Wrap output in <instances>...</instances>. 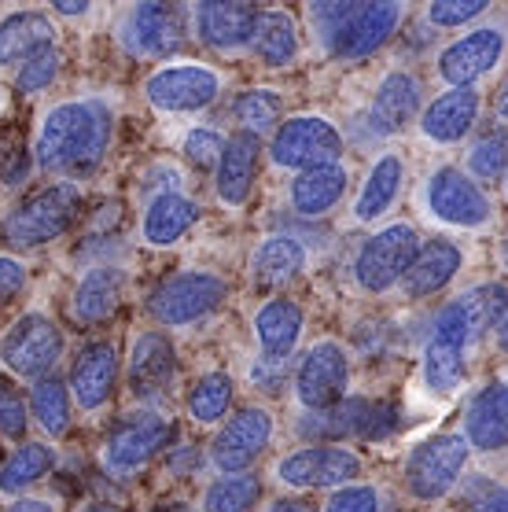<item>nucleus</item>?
<instances>
[{"label":"nucleus","mask_w":508,"mask_h":512,"mask_svg":"<svg viewBox=\"0 0 508 512\" xmlns=\"http://www.w3.org/2000/svg\"><path fill=\"white\" fill-rule=\"evenodd\" d=\"M461 269H464L461 244H453V240L420 244L413 266L405 269V277H402V295L405 299H428V295L446 288Z\"/></svg>","instance_id":"nucleus-26"},{"label":"nucleus","mask_w":508,"mask_h":512,"mask_svg":"<svg viewBox=\"0 0 508 512\" xmlns=\"http://www.w3.org/2000/svg\"><path fill=\"white\" fill-rule=\"evenodd\" d=\"M81 512H118L115 505H89V509H81Z\"/></svg>","instance_id":"nucleus-55"},{"label":"nucleus","mask_w":508,"mask_h":512,"mask_svg":"<svg viewBox=\"0 0 508 512\" xmlns=\"http://www.w3.org/2000/svg\"><path fill=\"white\" fill-rule=\"evenodd\" d=\"M365 465L350 446H302L277 461V479L291 490H339L358 483Z\"/></svg>","instance_id":"nucleus-14"},{"label":"nucleus","mask_w":508,"mask_h":512,"mask_svg":"<svg viewBox=\"0 0 508 512\" xmlns=\"http://www.w3.org/2000/svg\"><path fill=\"white\" fill-rule=\"evenodd\" d=\"M416 251H420V236L409 222H391L376 229V233L361 244L354 258V280L365 295H383L394 284H402L405 269L413 266Z\"/></svg>","instance_id":"nucleus-9"},{"label":"nucleus","mask_w":508,"mask_h":512,"mask_svg":"<svg viewBox=\"0 0 508 512\" xmlns=\"http://www.w3.org/2000/svg\"><path fill=\"white\" fill-rule=\"evenodd\" d=\"M347 188H350V174L343 163L302 170L291 181V210L302 214V218H324L328 210H335L343 203Z\"/></svg>","instance_id":"nucleus-31"},{"label":"nucleus","mask_w":508,"mask_h":512,"mask_svg":"<svg viewBox=\"0 0 508 512\" xmlns=\"http://www.w3.org/2000/svg\"><path fill=\"white\" fill-rule=\"evenodd\" d=\"M461 435L472 450L483 454L508 450V380H494L468 398Z\"/></svg>","instance_id":"nucleus-22"},{"label":"nucleus","mask_w":508,"mask_h":512,"mask_svg":"<svg viewBox=\"0 0 508 512\" xmlns=\"http://www.w3.org/2000/svg\"><path fill=\"white\" fill-rule=\"evenodd\" d=\"M232 409V376L229 373H207L192 387L188 395V417L196 424H218Z\"/></svg>","instance_id":"nucleus-40"},{"label":"nucleus","mask_w":508,"mask_h":512,"mask_svg":"<svg viewBox=\"0 0 508 512\" xmlns=\"http://www.w3.org/2000/svg\"><path fill=\"white\" fill-rule=\"evenodd\" d=\"M475 512H508V487H490L475 501Z\"/></svg>","instance_id":"nucleus-49"},{"label":"nucleus","mask_w":508,"mask_h":512,"mask_svg":"<svg viewBox=\"0 0 508 512\" xmlns=\"http://www.w3.org/2000/svg\"><path fill=\"white\" fill-rule=\"evenodd\" d=\"M126 284L129 277L122 266H111V262L93 266L78 280L74 295H70V314H74V321L78 325H100V321H107L122 306V299H126Z\"/></svg>","instance_id":"nucleus-24"},{"label":"nucleus","mask_w":508,"mask_h":512,"mask_svg":"<svg viewBox=\"0 0 508 512\" xmlns=\"http://www.w3.org/2000/svg\"><path fill=\"white\" fill-rule=\"evenodd\" d=\"M225 295H229V284L218 273L188 269V273L162 280L159 288L151 291L148 314L166 328H188L214 314L225 303Z\"/></svg>","instance_id":"nucleus-7"},{"label":"nucleus","mask_w":508,"mask_h":512,"mask_svg":"<svg viewBox=\"0 0 508 512\" xmlns=\"http://www.w3.org/2000/svg\"><path fill=\"white\" fill-rule=\"evenodd\" d=\"M391 428H394L391 406L372 402V398H350V395L339 406L321 409V413H302L299 420V435L306 443H335V446H343V439L376 443V439H387Z\"/></svg>","instance_id":"nucleus-10"},{"label":"nucleus","mask_w":508,"mask_h":512,"mask_svg":"<svg viewBox=\"0 0 508 512\" xmlns=\"http://www.w3.org/2000/svg\"><path fill=\"white\" fill-rule=\"evenodd\" d=\"M56 45V23L48 19V12H12L0 23V67L23 63L41 48Z\"/></svg>","instance_id":"nucleus-33"},{"label":"nucleus","mask_w":508,"mask_h":512,"mask_svg":"<svg viewBox=\"0 0 508 512\" xmlns=\"http://www.w3.org/2000/svg\"><path fill=\"white\" fill-rule=\"evenodd\" d=\"M174 435V420L159 409H133L111 428L104 443V465L111 476H137L166 450Z\"/></svg>","instance_id":"nucleus-8"},{"label":"nucleus","mask_w":508,"mask_h":512,"mask_svg":"<svg viewBox=\"0 0 508 512\" xmlns=\"http://www.w3.org/2000/svg\"><path fill=\"white\" fill-rule=\"evenodd\" d=\"M483 336L479 317L472 314V306L464 295L450 299L442 306L435 321H431V336L424 343V387L431 395H453L464 384V369H468V347Z\"/></svg>","instance_id":"nucleus-2"},{"label":"nucleus","mask_w":508,"mask_h":512,"mask_svg":"<svg viewBox=\"0 0 508 512\" xmlns=\"http://www.w3.org/2000/svg\"><path fill=\"white\" fill-rule=\"evenodd\" d=\"M26 420H30V406H26L23 395L0 376V435H4V439H23Z\"/></svg>","instance_id":"nucleus-45"},{"label":"nucleus","mask_w":508,"mask_h":512,"mask_svg":"<svg viewBox=\"0 0 508 512\" xmlns=\"http://www.w3.org/2000/svg\"><path fill=\"white\" fill-rule=\"evenodd\" d=\"M288 380V361H273V358H258L251 365V384L262 387V391H280V384Z\"/></svg>","instance_id":"nucleus-48"},{"label":"nucleus","mask_w":508,"mask_h":512,"mask_svg":"<svg viewBox=\"0 0 508 512\" xmlns=\"http://www.w3.org/2000/svg\"><path fill=\"white\" fill-rule=\"evenodd\" d=\"M8 512H59V509H56V501H48V498H19Z\"/></svg>","instance_id":"nucleus-50"},{"label":"nucleus","mask_w":508,"mask_h":512,"mask_svg":"<svg viewBox=\"0 0 508 512\" xmlns=\"http://www.w3.org/2000/svg\"><path fill=\"white\" fill-rule=\"evenodd\" d=\"M494 118L501 122V126H508V82L501 85L494 96Z\"/></svg>","instance_id":"nucleus-52"},{"label":"nucleus","mask_w":508,"mask_h":512,"mask_svg":"<svg viewBox=\"0 0 508 512\" xmlns=\"http://www.w3.org/2000/svg\"><path fill=\"white\" fill-rule=\"evenodd\" d=\"M266 512H313V505L302 498H277V501H269Z\"/></svg>","instance_id":"nucleus-51"},{"label":"nucleus","mask_w":508,"mask_h":512,"mask_svg":"<svg viewBox=\"0 0 508 512\" xmlns=\"http://www.w3.org/2000/svg\"><path fill=\"white\" fill-rule=\"evenodd\" d=\"M424 111V89L409 70H391L372 96L369 122L376 126V133H398L402 126H409L413 118H420Z\"/></svg>","instance_id":"nucleus-25"},{"label":"nucleus","mask_w":508,"mask_h":512,"mask_svg":"<svg viewBox=\"0 0 508 512\" xmlns=\"http://www.w3.org/2000/svg\"><path fill=\"white\" fill-rule=\"evenodd\" d=\"M199 222V203L185 192H162L151 196L140 218V236L148 247H174L177 240H185L188 229Z\"/></svg>","instance_id":"nucleus-30"},{"label":"nucleus","mask_w":508,"mask_h":512,"mask_svg":"<svg viewBox=\"0 0 508 512\" xmlns=\"http://www.w3.org/2000/svg\"><path fill=\"white\" fill-rule=\"evenodd\" d=\"M26 262L12 255H0V303H12L15 295L26 288Z\"/></svg>","instance_id":"nucleus-47"},{"label":"nucleus","mask_w":508,"mask_h":512,"mask_svg":"<svg viewBox=\"0 0 508 512\" xmlns=\"http://www.w3.org/2000/svg\"><path fill=\"white\" fill-rule=\"evenodd\" d=\"M479 111H483V96L475 93V89H450V93L435 96L420 111L416 126H420V137L424 140L442 144V148H453V144H461L475 129Z\"/></svg>","instance_id":"nucleus-21"},{"label":"nucleus","mask_w":508,"mask_h":512,"mask_svg":"<svg viewBox=\"0 0 508 512\" xmlns=\"http://www.w3.org/2000/svg\"><path fill=\"white\" fill-rule=\"evenodd\" d=\"M405 188V159L398 152H383L376 163L369 166V174L361 181V192L354 199V222L372 225L380 222L383 214H391Z\"/></svg>","instance_id":"nucleus-29"},{"label":"nucleus","mask_w":508,"mask_h":512,"mask_svg":"<svg viewBox=\"0 0 508 512\" xmlns=\"http://www.w3.org/2000/svg\"><path fill=\"white\" fill-rule=\"evenodd\" d=\"M258 152L262 144L254 133H232L225 140V152H221L218 177H214V192L225 207H243L251 199L254 177H258Z\"/></svg>","instance_id":"nucleus-27"},{"label":"nucleus","mask_w":508,"mask_h":512,"mask_svg":"<svg viewBox=\"0 0 508 512\" xmlns=\"http://www.w3.org/2000/svg\"><path fill=\"white\" fill-rule=\"evenodd\" d=\"M269 159L280 170H313L343 159V133L324 115H295L280 122L273 140H269Z\"/></svg>","instance_id":"nucleus-11"},{"label":"nucleus","mask_w":508,"mask_h":512,"mask_svg":"<svg viewBox=\"0 0 508 512\" xmlns=\"http://www.w3.org/2000/svg\"><path fill=\"white\" fill-rule=\"evenodd\" d=\"M166 512H181V509H166Z\"/></svg>","instance_id":"nucleus-57"},{"label":"nucleus","mask_w":508,"mask_h":512,"mask_svg":"<svg viewBox=\"0 0 508 512\" xmlns=\"http://www.w3.org/2000/svg\"><path fill=\"white\" fill-rule=\"evenodd\" d=\"M405 8L402 0H380V4H361L354 19L343 26V34L335 37L332 56L347 59V63H358V59H369L372 52H380L387 41H391L398 30H402Z\"/></svg>","instance_id":"nucleus-18"},{"label":"nucleus","mask_w":508,"mask_h":512,"mask_svg":"<svg viewBox=\"0 0 508 512\" xmlns=\"http://www.w3.org/2000/svg\"><path fill=\"white\" fill-rule=\"evenodd\" d=\"M505 52H508L505 26L483 23L442 48L435 70H439V78L450 89H472L475 82H483V78L494 74L497 63L505 59Z\"/></svg>","instance_id":"nucleus-15"},{"label":"nucleus","mask_w":508,"mask_h":512,"mask_svg":"<svg viewBox=\"0 0 508 512\" xmlns=\"http://www.w3.org/2000/svg\"><path fill=\"white\" fill-rule=\"evenodd\" d=\"M472 446L461 431H442L431 435L405 457V490L416 501H442L450 498L457 483L464 479Z\"/></svg>","instance_id":"nucleus-5"},{"label":"nucleus","mask_w":508,"mask_h":512,"mask_svg":"<svg viewBox=\"0 0 508 512\" xmlns=\"http://www.w3.org/2000/svg\"><path fill=\"white\" fill-rule=\"evenodd\" d=\"M254 56L266 67H291L302 56V37L299 26L288 12L280 8H266L258 12V26H254Z\"/></svg>","instance_id":"nucleus-34"},{"label":"nucleus","mask_w":508,"mask_h":512,"mask_svg":"<svg viewBox=\"0 0 508 512\" xmlns=\"http://www.w3.org/2000/svg\"><path fill=\"white\" fill-rule=\"evenodd\" d=\"M196 34L199 41L218 52V56H236L254 45V26H258V8L240 4V0H203L196 4Z\"/></svg>","instance_id":"nucleus-19"},{"label":"nucleus","mask_w":508,"mask_h":512,"mask_svg":"<svg viewBox=\"0 0 508 512\" xmlns=\"http://www.w3.org/2000/svg\"><path fill=\"white\" fill-rule=\"evenodd\" d=\"M273 413L262 406H247L236 417L225 420V428L210 439L207 461L214 465V472L221 476H236L266 454V446L273 443Z\"/></svg>","instance_id":"nucleus-16"},{"label":"nucleus","mask_w":508,"mask_h":512,"mask_svg":"<svg viewBox=\"0 0 508 512\" xmlns=\"http://www.w3.org/2000/svg\"><path fill=\"white\" fill-rule=\"evenodd\" d=\"M118 384V350L111 343H89L70 369V398L81 413H96L107 406Z\"/></svg>","instance_id":"nucleus-23"},{"label":"nucleus","mask_w":508,"mask_h":512,"mask_svg":"<svg viewBox=\"0 0 508 512\" xmlns=\"http://www.w3.org/2000/svg\"><path fill=\"white\" fill-rule=\"evenodd\" d=\"M177 380V354L174 343L162 332H140L129 347V387L140 402L162 398Z\"/></svg>","instance_id":"nucleus-20"},{"label":"nucleus","mask_w":508,"mask_h":512,"mask_svg":"<svg viewBox=\"0 0 508 512\" xmlns=\"http://www.w3.org/2000/svg\"><path fill=\"white\" fill-rule=\"evenodd\" d=\"M321 512H383V494L372 483H347L332 490V498L324 501Z\"/></svg>","instance_id":"nucleus-44"},{"label":"nucleus","mask_w":508,"mask_h":512,"mask_svg":"<svg viewBox=\"0 0 508 512\" xmlns=\"http://www.w3.org/2000/svg\"><path fill=\"white\" fill-rule=\"evenodd\" d=\"M424 210L446 229L483 233L494 225V203L483 185H475L461 166H435L424 181Z\"/></svg>","instance_id":"nucleus-4"},{"label":"nucleus","mask_w":508,"mask_h":512,"mask_svg":"<svg viewBox=\"0 0 508 512\" xmlns=\"http://www.w3.org/2000/svg\"><path fill=\"white\" fill-rule=\"evenodd\" d=\"M306 258V244H299L291 233L266 236L251 255V280L258 288H284L306 269Z\"/></svg>","instance_id":"nucleus-32"},{"label":"nucleus","mask_w":508,"mask_h":512,"mask_svg":"<svg viewBox=\"0 0 508 512\" xmlns=\"http://www.w3.org/2000/svg\"><path fill=\"white\" fill-rule=\"evenodd\" d=\"M494 343H497V350H501V354H508V314L501 317V325L494 328Z\"/></svg>","instance_id":"nucleus-53"},{"label":"nucleus","mask_w":508,"mask_h":512,"mask_svg":"<svg viewBox=\"0 0 508 512\" xmlns=\"http://www.w3.org/2000/svg\"><path fill=\"white\" fill-rule=\"evenodd\" d=\"M59 63H63V56H59L56 45H48V48H41V52H34L30 59H23V63H19V74H15L19 93L34 96V93H41V89H48V85L56 82Z\"/></svg>","instance_id":"nucleus-42"},{"label":"nucleus","mask_w":508,"mask_h":512,"mask_svg":"<svg viewBox=\"0 0 508 512\" xmlns=\"http://www.w3.org/2000/svg\"><path fill=\"white\" fill-rule=\"evenodd\" d=\"M361 4H354V0H313L310 8H306V15H310V26H313V37L321 41L328 52H332L335 37L343 34V26L354 19V12H358Z\"/></svg>","instance_id":"nucleus-41"},{"label":"nucleus","mask_w":508,"mask_h":512,"mask_svg":"<svg viewBox=\"0 0 508 512\" xmlns=\"http://www.w3.org/2000/svg\"><path fill=\"white\" fill-rule=\"evenodd\" d=\"M52 12L56 15H85L89 12V4H63V0H56V4H52Z\"/></svg>","instance_id":"nucleus-54"},{"label":"nucleus","mask_w":508,"mask_h":512,"mask_svg":"<svg viewBox=\"0 0 508 512\" xmlns=\"http://www.w3.org/2000/svg\"><path fill=\"white\" fill-rule=\"evenodd\" d=\"M70 402H74L70 387L59 376H45V380H34L26 406H30L37 428L45 431L48 439H63L70 431V420H74V406Z\"/></svg>","instance_id":"nucleus-35"},{"label":"nucleus","mask_w":508,"mask_h":512,"mask_svg":"<svg viewBox=\"0 0 508 512\" xmlns=\"http://www.w3.org/2000/svg\"><path fill=\"white\" fill-rule=\"evenodd\" d=\"M52 468H56V454H52V446H45V443L19 446V450L0 465V494L19 498L23 490H30L34 483H41Z\"/></svg>","instance_id":"nucleus-36"},{"label":"nucleus","mask_w":508,"mask_h":512,"mask_svg":"<svg viewBox=\"0 0 508 512\" xmlns=\"http://www.w3.org/2000/svg\"><path fill=\"white\" fill-rule=\"evenodd\" d=\"M302 328H306V314L295 299H269V303L258 306L254 314V336H258V347H262V358L273 361H288L295 354L302 339Z\"/></svg>","instance_id":"nucleus-28"},{"label":"nucleus","mask_w":508,"mask_h":512,"mask_svg":"<svg viewBox=\"0 0 508 512\" xmlns=\"http://www.w3.org/2000/svg\"><path fill=\"white\" fill-rule=\"evenodd\" d=\"M115 115L104 100H67L56 104L41 122L34 159L45 174H56L70 185L93 177L111 152Z\"/></svg>","instance_id":"nucleus-1"},{"label":"nucleus","mask_w":508,"mask_h":512,"mask_svg":"<svg viewBox=\"0 0 508 512\" xmlns=\"http://www.w3.org/2000/svg\"><path fill=\"white\" fill-rule=\"evenodd\" d=\"M501 262H505V269H508V236H505V244H501Z\"/></svg>","instance_id":"nucleus-56"},{"label":"nucleus","mask_w":508,"mask_h":512,"mask_svg":"<svg viewBox=\"0 0 508 512\" xmlns=\"http://www.w3.org/2000/svg\"><path fill=\"white\" fill-rule=\"evenodd\" d=\"M144 96L159 115H199L221 96V74L207 63H166L144 82Z\"/></svg>","instance_id":"nucleus-12"},{"label":"nucleus","mask_w":508,"mask_h":512,"mask_svg":"<svg viewBox=\"0 0 508 512\" xmlns=\"http://www.w3.org/2000/svg\"><path fill=\"white\" fill-rule=\"evenodd\" d=\"M185 155H188V163L196 166V170H218L221 163V152H225V140H221L218 129H192L185 137Z\"/></svg>","instance_id":"nucleus-46"},{"label":"nucleus","mask_w":508,"mask_h":512,"mask_svg":"<svg viewBox=\"0 0 508 512\" xmlns=\"http://www.w3.org/2000/svg\"><path fill=\"white\" fill-rule=\"evenodd\" d=\"M262 494V483L251 472H236V476H218L203 490L199 509L203 512H247Z\"/></svg>","instance_id":"nucleus-38"},{"label":"nucleus","mask_w":508,"mask_h":512,"mask_svg":"<svg viewBox=\"0 0 508 512\" xmlns=\"http://www.w3.org/2000/svg\"><path fill=\"white\" fill-rule=\"evenodd\" d=\"M490 12L486 0H435L424 8L431 26H442V30H457V26H468L475 19H483Z\"/></svg>","instance_id":"nucleus-43"},{"label":"nucleus","mask_w":508,"mask_h":512,"mask_svg":"<svg viewBox=\"0 0 508 512\" xmlns=\"http://www.w3.org/2000/svg\"><path fill=\"white\" fill-rule=\"evenodd\" d=\"M81 214V185L70 181H52V185L37 188L23 203L8 210V218L0 225V233L12 247H41L70 233V225Z\"/></svg>","instance_id":"nucleus-3"},{"label":"nucleus","mask_w":508,"mask_h":512,"mask_svg":"<svg viewBox=\"0 0 508 512\" xmlns=\"http://www.w3.org/2000/svg\"><path fill=\"white\" fill-rule=\"evenodd\" d=\"M118 41L129 56L140 59H166L185 45V23H181V8L174 4H133L126 8L122 23H118Z\"/></svg>","instance_id":"nucleus-17"},{"label":"nucleus","mask_w":508,"mask_h":512,"mask_svg":"<svg viewBox=\"0 0 508 512\" xmlns=\"http://www.w3.org/2000/svg\"><path fill=\"white\" fill-rule=\"evenodd\" d=\"M295 398L306 413H321V409L339 406L350 391V354L343 343L321 339L313 343L295 365Z\"/></svg>","instance_id":"nucleus-13"},{"label":"nucleus","mask_w":508,"mask_h":512,"mask_svg":"<svg viewBox=\"0 0 508 512\" xmlns=\"http://www.w3.org/2000/svg\"><path fill=\"white\" fill-rule=\"evenodd\" d=\"M464 174L472 177L475 185L508 181V129H494L475 140L464 159Z\"/></svg>","instance_id":"nucleus-37"},{"label":"nucleus","mask_w":508,"mask_h":512,"mask_svg":"<svg viewBox=\"0 0 508 512\" xmlns=\"http://www.w3.org/2000/svg\"><path fill=\"white\" fill-rule=\"evenodd\" d=\"M63 332L48 314L30 310L0 336V365L19 380H45L63 358Z\"/></svg>","instance_id":"nucleus-6"},{"label":"nucleus","mask_w":508,"mask_h":512,"mask_svg":"<svg viewBox=\"0 0 508 512\" xmlns=\"http://www.w3.org/2000/svg\"><path fill=\"white\" fill-rule=\"evenodd\" d=\"M280 111H284V100H280V93H273V89H247V93H240L236 104H232V118L240 122L243 133H254V137H262L269 129L277 133Z\"/></svg>","instance_id":"nucleus-39"}]
</instances>
